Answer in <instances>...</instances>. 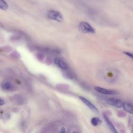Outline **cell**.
<instances>
[{
	"instance_id": "1",
	"label": "cell",
	"mask_w": 133,
	"mask_h": 133,
	"mask_svg": "<svg viewBox=\"0 0 133 133\" xmlns=\"http://www.w3.org/2000/svg\"><path fill=\"white\" fill-rule=\"evenodd\" d=\"M78 29L82 33L94 34L96 32L95 29L92 26L90 25L88 22L85 21L81 22L78 26Z\"/></svg>"
},
{
	"instance_id": "2",
	"label": "cell",
	"mask_w": 133,
	"mask_h": 133,
	"mask_svg": "<svg viewBox=\"0 0 133 133\" xmlns=\"http://www.w3.org/2000/svg\"><path fill=\"white\" fill-rule=\"evenodd\" d=\"M48 17L52 20L62 22L64 21V17L59 11L55 10H49L47 14Z\"/></svg>"
},
{
	"instance_id": "3",
	"label": "cell",
	"mask_w": 133,
	"mask_h": 133,
	"mask_svg": "<svg viewBox=\"0 0 133 133\" xmlns=\"http://www.w3.org/2000/svg\"><path fill=\"white\" fill-rule=\"evenodd\" d=\"M79 98L81 99L82 102H83L86 105H87L90 109H91L93 111L97 113H99V110H98V109L96 108V107H95L92 103L90 102L88 100L86 99L85 98L83 97H79Z\"/></svg>"
},
{
	"instance_id": "4",
	"label": "cell",
	"mask_w": 133,
	"mask_h": 133,
	"mask_svg": "<svg viewBox=\"0 0 133 133\" xmlns=\"http://www.w3.org/2000/svg\"><path fill=\"white\" fill-rule=\"evenodd\" d=\"M107 103L109 105H113V106L118 108H120L123 106V103L122 101L119 99L113 98L108 99L107 100Z\"/></svg>"
},
{
	"instance_id": "5",
	"label": "cell",
	"mask_w": 133,
	"mask_h": 133,
	"mask_svg": "<svg viewBox=\"0 0 133 133\" xmlns=\"http://www.w3.org/2000/svg\"><path fill=\"white\" fill-rule=\"evenodd\" d=\"M94 89L97 91V92H98L100 93L103 94H105V95H115L116 94V92L114 91H112V90H109V89H105L102 87H98V86H95L94 87Z\"/></svg>"
},
{
	"instance_id": "6",
	"label": "cell",
	"mask_w": 133,
	"mask_h": 133,
	"mask_svg": "<svg viewBox=\"0 0 133 133\" xmlns=\"http://www.w3.org/2000/svg\"><path fill=\"white\" fill-rule=\"evenodd\" d=\"M2 88L6 91H10L13 90L14 86L9 82H3L1 84Z\"/></svg>"
},
{
	"instance_id": "7",
	"label": "cell",
	"mask_w": 133,
	"mask_h": 133,
	"mask_svg": "<svg viewBox=\"0 0 133 133\" xmlns=\"http://www.w3.org/2000/svg\"><path fill=\"white\" fill-rule=\"evenodd\" d=\"M104 118L105 120V122L106 123L107 125H108V126L109 127V128L110 129V130L114 133H118V131H116V130L115 129V127L113 126V124L111 123V121L109 120V119L108 118L107 116H105V115L104 114Z\"/></svg>"
},
{
	"instance_id": "8",
	"label": "cell",
	"mask_w": 133,
	"mask_h": 133,
	"mask_svg": "<svg viewBox=\"0 0 133 133\" xmlns=\"http://www.w3.org/2000/svg\"><path fill=\"white\" fill-rule=\"evenodd\" d=\"M54 62L58 66H59V68L62 69H66L67 68V65L63 60L57 58V59H55Z\"/></svg>"
},
{
	"instance_id": "9",
	"label": "cell",
	"mask_w": 133,
	"mask_h": 133,
	"mask_svg": "<svg viewBox=\"0 0 133 133\" xmlns=\"http://www.w3.org/2000/svg\"><path fill=\"white\" fill-rule=\"evenodd\" d=\"M124 109L126 112L131 113V114H133V105L132 104L126 103L123 104V106Z\"/></svg>"
},
{
	"instance_id": "10",
	"label": "cell",
	"mask_w": 133,
	"mask_h": 133,
	"mask_svg": "<svg viewBox=\"0 0 133 133\" xmlns=\"http://www.w3.org/2000/svg\"><path fill=\"white\" fill-rule=\"evenodd\" d=\"M101 120L98 118L94 117V118H93L91 120V123L94 126H97L98 125H99L101 123Z\"/></svg>"
},
{
	"instance_id": "11",
	"label": "cell",
	"mask_w": 133,
	"mask_h": 133,
	"mask_svg": "<svg viewBox=\"0 0 133 133\" xmlns=\"http://www.w3.org/2000/svg\"><path fill=\"white\" fill-rule=\"evenodd\" d=\"M9 9V5L4 0H0V9L7 10Z\"/></svg>"
},
{
	"instance_id": "12",
	"label": "cell",
	"mask_w": 133,
	"mask_h": 133,
	"mask_svg": "<svg viewBox=\"0 0 133 133\" xmlns=\"http://www.w3.org/2000/svg\"><path fill=\"white\" fill-rule=\"evenodd\" d=\"M124 53V54H125V55H126L127 56H129V57H130L131 58H132V59H133V54H132V53H129V52H123Z\"/></svg>"
},
{
	"instance_id": "13",
	"label": "cell",
	"mask_w": 133,
	"mask_h": 133,
	"mask_svg": "<svg viewBox=\"0 0 133 133\" xmlns=\"http://www.w3.org/2000/svg\"><path fill=\"white\" fill-rule=\"evenodd\" d=\"M5 104V101L3 99L0 98V105H3Z\"/></svg>"
},
{
	"instance_id": "14",
	"label": "cell",
	"mask_w": 133,
	"mask_h": 133,
	"mask_svg": "<svg viewBox=\"0 0 133 133\" xmlns=\"http://www.w3.org/2000/svg\"><path fill=\"white\" fill-rule=\"evenodd\" d=\"M61 132V133H65V132H66V131H65V128H64V127H63V128H62Z\"/></svg>"
}]
</instances>
